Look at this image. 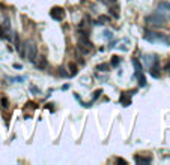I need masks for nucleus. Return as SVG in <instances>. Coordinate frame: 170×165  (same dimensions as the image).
Segmentation results:
<instances>
[{
  "mask_svg": "<svg viewBox=\"0 0 170 165\" xmlns=\"http://www.w3.org/2000/svg\"><path fill=\"white\" fill-rule=\"evenodd\" d=\"M148 42H154V44H164L169 45L170 44V38L166 36L163 33H158V32H152V30H145V35H143Z\"/></svg>",
  "mask_w": 170,
  "mask_h": 165,
  "instance_id": "f257e3e1",
  "label": "nucleus"
},
{
  "mask_svg": "<svg viewBox=\"0 0 170 165\" xmlns=\"http://www.w3.org/2000/svg\"><path fill=\"white\" fill-rule=\"evenodd\" d=\"M23 56L29 60V62H35L38 57V47L35 44V41L29 39L23 44Z\"/></svg>",
  "mask_w": 170,
  "mask_h": 165,
  "instance_id": "f03ea898",
  "label": "nucleus"
},
{
  "mask_svg": "<svg viewBox=\"0 0 170 165\" xmlns=\"http://www.w3.org/2000/svg\"><path fill=\"white\" fill-rule=\"evenodd\" d=\"M145 21H146L148 24H152V26H157V27H161V26H164V24H166L167 17H164V15H161V14L155 12V14L148 15L146 18H145Z\"/></svg>",
  "mask_w": 170,
  "mask_h": 165,
  "instance_id": "7ed1b4c3",
  "label": "nucleus"
},
{
  "mask_svg": "<svg viewBox=\"0 0 170 165\" xmlns=\"http://www.w3.org/2000/svg\"><path fill=\"white\" fill-rule=\"evenodd\" d=\"M78 50H82L83 54H87L93 50V45H92V42L87 41L86 38H80L78 39Z\"/></svg>",
  "mask_w": 170,
  "mask_h": 165,
  "instance_id": "20e7f679",
  "label": "nucleus"
},
{
  "mask_svg": "<svg viewBox=\"0 0 170 165\" xmlns=\"http://www.w3.org/2000/svg\"><path fill=\"white\" fill-rule=\"evenodd\" d=\"M11 23L8 18H5V21L2 23V26H0V38H3V39H8L9 38V35H11Z\"/></svg>",
  "mask_w": 170,
  "mask_h": 165,
  "instance_id": "39448f33",
  "label": "nucleus"
},
{
  "mask_svg": "<svg viewBox=\"0 0 170 165\" xmlns=\"http://www.w3.org/2000/svg\"><path fill=\"white\" fill-rule=\"evenodd\" d=\"M50 17L53 20H56V21H62L63 20V17H65V11H63V8H60V6H54V8H51V11H50Z\"/></svg>",
  "mask_w": 170,
  "mask_h": 165,
  "instance_id": "423d86ee",
  "label": "nucleus"
},
{
  "mask_svg": "<svg viewBox=\"0 0 170 165\" xmlns=\"http://www.w3.org/2000/svg\"><path fill=\"white\" fill-rule=\"evenodd\" d=\"M136 93V90H132V92H125V93H122L121 95V104L123 107H128V105H131V96Z\"/></svg>",
  "mask_w": 170,
  "mask_h": 165,
  "instance_id": "0eeeda50",
  "label": "nucleus"
},
{
  "mask_svg": "<svg viewBox=\"0 0 170 165\" xmlns=\"http://www.w3.org/2000/svg\"><path fill=\"white\" fill-rule=\"evenodd\" d=\"M132 65H134V68H136V74H134V77H139L140 74H143V66H141L139 59H132Z\"/></svg>",
  "mask_w": 170,
  "mask_h": 165,
  "instance_id": "6e6552de",
  "label": "nucleus"
},
{
  "mask_svg": "<svg viewBox=\"0 0 170 165\" xmlns=\"http://www.w3.org/2000/svg\"><path fill=\"white\" fill-rule=\"evenodd\" d=\"M158 69H160L158 68V62H154L150 65V71L149 72H150V75L154 78H160V71H158Z\"/></svg>",
  "mask_w": 170,
  "mask_h": 165,
  "instance_id": "1a4fd4ad",
  "label": "nucleus"
},
{
  "mask_svg": "<svg viewBox=\"0 0 170 165\" xmlns=\"http://www.w3.org/2000/svg\"><path fill=\"white\" fill-rule=\"evenodd\" d=\"M134 161H136L137 164H149L150 161H152V158H146V156H140V155H137L136 158H134Z\"/></svg>",
  "mask_w": 170,
  "mask_h": 165,
  "instance_id": "9d476101",
  "label": "nucleus"
},
{
  "mask_svg": "<svg viewBox=\"0 0 170 165\" xmlns=\"http://www.w3.org/2000/svg\"><path fill=\"white\" fill-rule=\"evenodd\" d=\"M36 59H38V60H35L33 63L36 65L39 69H44V68L47 66V62H45V59H44V57H36Z\"/></svg>",
  "mask_w": 170,
  "mask_h": 165,
  "instance_id": "9b49d317",
  "label": "nucleus"
},
{
  "mask_svg": "<svg viewBox=\"0 0 170 165\" xmlns=\"http://www.w3.org/2000/svg\"><path fill=\"white\" fill-rule=\"evenodd\" d=\"M107 21H110V18L107 15H100L98 17V20H96V24H105Z\"/></svg>",
  "mask_w": 170,
  "mask_h": 165,
  "instance_id": "f8f14e48",
  "label": "nucleus"
},
{
  "mask_svg": "<svg viewBox=\"0 0 170 165\" xmlns=\"http://www.w3.org/2000/svg\"><path fill=\"white\" fill-rule=\"evenodd\" d=\"M0 105H2L3 108L9 107V101H8V98H2V101H0Z\"/></svg>",
  "mask_w": 170,
  "mask_h": 165,
  "instance_id": "ddd939ff",
  "label": "nucleus"
},
{
  "mask_svg": "<svg viewBox=\"0 0 170 165\" xmlns=\"http://www.w3.org/2000/svg\"><path fill=\"white\" fill-rule=\"evenodd\" d=\"M96 69H98V71H109V65H105V63H102V65H98L96 66Z\"/></svg>",
  "mask_w": 170,
  "mask_h": 165,
  "instance_id": "4468645a",
  "label": "nucleus"
},
{
  "mask_svg": "<svg viewBox=\"0 0 170 165\" xmlns=\"http://www.w3.org/2000/svg\"><path fill=\"white\" fill-rule=\"evenodd\" d=\"M158 8H166V9L170 12V3H167V2H161V3L158 5Z\"/></svg>",
  "mask_w": 170,
  "mask_h": 165,
  "instance_id": "2eb2a0df",
  "label": "nucleus"
},
{
  "mask_svg": "<svg viewBox=\"0 0 170 165\" xmlns=\"http://www.w3.org/2000/svg\"><path fill=\"white\" fill-rule=\"evenodd\" d=\"M119 62H121V59L114 56V57L111 59V66H118V65H119Z\"/></svg>",
  "mask_w": 170,
  "mask_h": 165,
  "instance_id": "dca6fc26",
  "label": "nucleus"
},
{
  "mask_svg": "<svg viewBox=\"0 0 170 165\" xmlns=\"http://www.w3.org/2000/svg\"><path fill=\"white\" fill-rule=\"evenodd\" d=\"M69 69H71V75H75V74H77V66H75V65L71 63V65H69Z\"/></svg>",
  "mask_w": 170,
  "mask_h": 165,
  "instance_id": "f3484780",
  "label": "nucleus"
},
{
  "mask_svg": "<svg viewBox=\"0 0 170 165\" xmlns=\"http://www.w3.org/2000/svg\"><path fill=\"white\" fill-rule=\"evenodd\" d=\"M23 80H24L23 77H15V78H12V81H17V83H21Z\"/></svg>",
  "mask_w": 170,
  "mask_h": 165,
  "instance_id": "a211bd4d",
  "label": "nucleus"
},
{
  "mask_svg": "<svg viewBox=\"0 0 170 165\" xmlns=\"http://www.w3.org/2000/svg\"><path fill=\"white\" fill-rule=\"evenodd\" d=\"M116 162H118V164H127V161H125V159H121V158L116 159Z\"/></svg>",
  "mask_w": 170,
  "mask_h": 165,
  "instance_id": "6ab92c4d",
  "label": "nucleus"
},
{
  "mask_svg": "<svg viewBox=\"0 0 170 165\" xmlns=\"http://www.w3.org/2000/svg\"><path fill=\"white\" fill-rule=\"evenodd\" d=\"M164 69H166V71H167V72L170 74V60L167 62V65H166V68H164Z\"/></svg>",
  "mask_w": 170,
  "mask_h": 165,
  "instance_id": "aec40b11",
  "label": "nucleus"
},
{
  "mask_svg": "<svg viewBox=\"0 0 170 165\" xmlns=\"http://www.w3.org/2000/svg\"><path fill=\"white\" fill-rule=\"evenodd\" d=\"M105 33V38H111V33L109 32V30H107V32H104Z\"/></svg>",
  "mask_w": 170,
  "mask_h": 165,
  "instance_id": "412c9836",
  "label": "nucleus"
}]
</instances>
